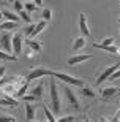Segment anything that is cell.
Here are the masks:
<instances>
[{
  "instance_id": "obj_35",
  "label": "cell",
  "mask_w": 120,
  "mask_h": 122,
  "mask_svg": "<svg viewBox=\"0 0 120 122\" xmlns=\"http://www.w3.org/2000/svg\"><path fill=\"white\" fill-rule=\"evenodd\" d=\"M112 121H114V122H119L120 121V109L115 113V116H114V119H112Z\"/></svg>"
},
{
  "instance_id": "obj_21",
  "label": "cell",
  "mask_w": 120,
  "mask_h": 122,
  "mask_svg": "<svg viewBox=\"0 0 120 122\" xmlns=\"http://www.w3.org/2000/svg\"><path fill=\"white\" fill-rule=\"evenodd\" d=\"M81 94L84 95V97H89V98H95V97H96V94H95L90 87H84V86L81 87Z\"/></svg>"
},
{
  "instance_id": "obj_6",
  "label": "cell",
  "mask_w": 120,
  "mask_h": 122,
  "mask_svg": "<svg viewBox=\"0 0 120 122\" xmlns=\"http://www.w3.org/2000/svg\"><path fill=\"white\" fill-rule=\"evenodd\" d=\"M11 38H13V35H11L10 32H3V35H2V38H0V46H2L6 52H13V43H11Z\"/></svg>"
},
{
  "instance_id": "obj_33",
  "label": "cell",
  "mask_w": 120,
  "mask_h": 122,
  "mask_svg": "<svg viewBox=\"0 0 120 122\" xmlns=\"http://www.w3.org/2000/svg\"><path fill=\"white\" fill-rule=\"evenodd\" d=\"M14 121H16L14 116H2L0 117V122H14Z\"/></svg>"
},
{
  "instance_id": "obj_26",
  "label": "cell",
  "mask_w": 120,
  "mask_h": 122,
  "mask_svg": "<svg viewBox=\"0 0 120 122\" xmlns=\"http://www.w3.org/2000/svg\"><path fill=\"white\" fill-rule=\"evenodd\" d=\"M19 16H21V18H22V19L25 21L27 24H30V22H32L30 13H29V11H25V10H22V11H19Z\"/></svg>"
},
{
  "instance_id": "obj_14",
  "label": "cell",
  "mask_w": 120,
  "mask_h": 122,
  "mask_svg": "<svg viewBox=\"0 0 120 122\" xmlns=\"http://www.w3.org/2000/svg\"><path fill=\"white\" fill-rule=\"evenodd\" d=\"M35 114H36V109L32 105V102H25V119L27 121H33Z\"/></svg>"
},
{
  "instance_id": "obj_2",
  "label": "cell",
  "mask_w": 120,
  "mask_h": 122,
  "mask_svg": "<svg viewBox=\"0 0 120 122\" xmlns=\"http://www.w3.org/2000/svg\"><path fill=\"white\" fill-rule=\"evenodd\" d=\"M49 89H51V105H52L54 113H60V98H58V89L54 79L49 82Z\"/></svg>"
},
{
  "instance_id": "obj_23",
  "label": "cell",
  "mask_w": 120,
  "mask_h": 122,
  "mask_svg": "<svg viewBox=\"0 0 120 122\" xmlns=\"http://www.w3.org/2000/svg\"><path fill=\"white\" fill-rule=\"evenodd\" d=\"M0 60H18V56H13V54H6V51H2L0 49Z\"/></svg>"
},
{
  "instance_id": "obj_32",
  "label": "cell",
  "mask_w": 120,
  "mask_h": 122,
  "mask_svg": "<svg viewBox=\"0 0 120 122\" xmlns=\"http://www.w3.org/2000/svg\"><path fill=\"white\" fill-rule=\"evenodd\" d=\"M13 3H14V10H16L18 13H19V11H22V10H24V5H22V2H19V0H14Z\"/></svg>"
},
{
  "instance_id": "obj_36",
  "label": "cell",
  "mask_w": 120,
  "mask_h": 122,
  "mask_svg": "<svg viewBox=\"0 0 120 122\" xmlns=\"http://www.w3.org/2000/svg\"><path fill=\"white\" fill-rule=\"evenodd\" d=\"M3 75H5V67L0 65V78H3Z\"/></svg>"
},
{
  "instance_id": "obj_30",
  "label": "cell",
  "mask_w": 120,
  "mask_h": 122,
  "mask_svg": "<svg viewBox=\"0 0 120 122\" xmlns=\"http://www.w3.org/2000/svg\"><path fill=\"white\" fill-rule=\"evenodd\" d=\"M119 78H120V67L117 68V70H115L114 73H112V75H111L109 78H107V79H111V81H115V79H119Z\"/></svg>"
},
{
  "instance_id": "obj_19",
  "label": "cell",
  "mask_w": 120,
  "mask_h": 122,
  "mask_svg": "<svg viewBox=\"0 0 120 122\" xmlns=\"http://www.w3.org/2000/svg\"><path fill=\"white\" fill-rule=\"evenodd\" d=\"M13 29H18V22H14V21H6V22L0 24V30L3 32H11Z\"/></svg>"
},
{
  "instance_id": "obj_18",
  "label": "cell",
  "mask_w": 120,
  "mask_h": 122,
  "mask_svg": "<svg viewBox=\"0 0 120 122\" xmlns=\"http://www.w3.org/2000/svg\"><path fill=\"white\" fill-rule=\"evenodd\" d=\"M119 92H120L119 87H106V89H103V91H101V97H103V98H109V97L119 94Z\"/></svg>"
},
{
  "instance_id": "obj_29",
  "label": "cell",
  "mask_w": 120,
  "mask_h": 122,
  "mask_svg": "<svg viewBox=\"0 0 120 122\" xmlns=\"http://www.w3.org/2000/svg\"><path fill=\"white\" fill-rule=\"evenodd\" d=\"M114 38H112V36H107V38H104V40L101 41V43H100V45H103V46H109V45H114Z\"/></svg>"
},
{
  "instance_id": "obj_7",
  "label": "cell",
  "mask_w": 120,
  "mask_h": 122,
  "mask_svg": "<svg viewBox=\"0 0 120 122\" xmlns=\"http://www.w3.org/2000/svg\"><path fill=\"white\" fill-rule=\"evenodd\" d=\"M63 91H65V94H67V97H68V102L73 105V108L79 109V100H77V97H76L74 91H73L70 86H65V87H63Z\"/></svg>"
},
{
  "instance_id": "obj_1",
  "label": "cell",
  "mask_w": 120,
  "mask_h": 122,
  "mask_svg": "<svg viewBox=\"0 0 120 122\" xmlns=\"http://www.w3.org/2000/svg\"><path fill=\"white\" fill-rule=\"evenodd\" d=\"M52 78H57V79L67 82V84H71V86H77V87L84 86V81H82V79L74 78V76H71V75H67V73H62V71H52Z\"/></svg>"
},
{
  "instance_id": "obj_15",
  "label": "cell",
  "mask_w": 120,
  "mask_h": 122,
  "mask_svg": "<svg viewBox=\"0 0 120 122\" xmlns=\"http://www.w3.org/2000/svg\"><path fill=\"white\" fill-rule=\"evenodd\" d=\"M29 84H30V81H27L25 79V82H24V84H21V86L18 87V91L14 92V98H22L24 95L27 94V92H29Z\"/></svg>"
},
{
  "instance_id": "obj_9",
  "label": "cell",
  "mask_w": 120,
  "mask_h": 122,
  "mask_svg": "<svg viewBox=\"0 0 120 122\" xmlns=\"http://www.w3.org/2000/svg\"><path fill=\"white\" fill-rule=\"evenodd\" d=\"M93 57L92 54H77V56H73L68 59V65H77V63H82L85 60H90Z\"/></svg>"
},
{
  "instance_id": "obj_13",
  "label": "cell",
  "mask_w": 120,
  "mask_h": 122,
  "mask_svg": "<svg viewBox=\"0 0 120 122\" xmlns=\"http://www.w3.org/2000/svg\"><path fill=\"white\" fill-rule=\"evenodd\" d=\"M85 46H87V41H85V36H77V38H74V41H73V51H81L84 49Z\"/></svg>"
},
{
  "instance_id": "obj_27",
  "label": "cell",
  "mask_w": 120,
  "mask_h": 122,
  "mask_svg": "<svg viewBox=\"0 0 120 122\" xmlns=\"http://www.w3.org/2000/svg\"><path fill=\"white\" fill-rule=\"evenodd\" d=\"M36 8H38V6H36L35 3H32V2H27V3L24 5V10H25V11H29V13H33Z\"/></svg>"
},
{
  "instance_id": "obj_8",
  "label": "cell",
  "mask_w": 120,
  "mask_h": 122,
  "mask_svg": "<svg viewBox=\"0 0 120 122\" xmlns=\"http://www.w3.org/2000/svg\"><path fill=\"white\" fill-rule=\"evenodd\" d=\"M79 29H81V32H82V35H84L85 38L90 36V30H89V24H87V16H85V13L79 14Z\"/></svg>"
},
{
  "instance_id": "obj_40",
  "label": "cell",
  "mask_w": 120,
  "mask_h": 122,
  "mask_svg": "<svg viewBox=\"0 0 120 122\" xmlns=\"http://www.w3.org/2000/svg\"><path fill=\"white\" fill-rule=\"evenodd\" d=\"M10 2H14V0H10Z\"/></svg>"
},
{
  "instance_id": "obj_24",
  "label": "cell",
  "mask_w": 120,
  "mask_h": 122,
  "mask_svg": "<svg viewBox=\"0 0 120 122\" xmlns=\"http://www.w3.org/2000/svg\"><path fill=\"white\" fill-rule=\"evenodd\" d=\"M3 18H6L8 21H14V22H19V19H21L19 16H16V14L11 13V11H6V10L3 11Z\"/></svg>"
},
{
  "instance_id": "obj_16",
  "label": "cell",
  "mask_w": 120,
  "mask_h": 122,
  "mask_svg": "<svg viewBox=\"0 0 120 122\" xmlns=\"http://www.w3.org/2000/svg\"><path fill=\"white\" fill-rule=\"evenodd\" d=\"M29 92H30V94H33L36 98L40 100L41 97H43V94H44V84H43V82H40L38 86H35V87H32V89H29Z\"/></svg>"
},
{
  "instance_id": "obj_28",
  "label": "cell",
  "mask_w": 120,
  "mask_h": 122,
  "mask_svg": "<svg viewBox=\"0 0 120 122\" xmlns=\"http://www.w3.org/2000/svg\"><path fill=\"white\" fill-rule=\"evenodd\" d=\"M22 100H24V102H38V98H36L33 94H25L22 97Z\"/></svg>"
},
{
  "instance_id": "obj_5",
  "label": "cell",
  "mask_w": 120,
  "mask_h": 122,
  "mask_svg": "<svg viewBox=\"0 0 120 122\" xmlns=\"http://www.w3.org/2000/svg\"><path fill=\"white\" fill-rule=\"evenodd\" d=\"M22 41L24 36L21 33H13V38H11V43H13V52L14 56H18L22 52Z\"/></svg>"
},
{
  "instance_id": "obj_38",
  "label": "cell",
  "mask_w": 120,
  "mask_h": 122,
  "mask_svg": "<svg viewBox=\"0 0 120 122\" xmlns=\"http://www.w3.org/2000/svg\"><path fill=\"white\" fill-rule=\"evenodd\" d=\"M2 18H3V11H0V21H2Z\"/></svg>"
},
{
  "instance_id": "obj_41",
  "label": "cell",
  "mask_w": 120,
  "mask_h": 122,
  "mask_svg": "<svg viewBox=\"0 0 120 122\" xmlns=\"http://www.w3.org/2000/svg\"><path fill=\"white\" fill-rule=\"evenodd\" d=\"M25 2H30V0H25Z\"/></svg>"
},
{
  "instance_id": "obj_10",
  "label": "cell",
  "mask_w": 120,
  "mask_h": 122,
  "mask_svg": "<svg viewBox=\"0 0 120 122\" xmlns=\"http://www.w3.org/2000/svg\"><path fill=\"white\" fill-rule=\"evenodd\" d=\"M95 48H98V49H103V51H106V52H109V54L112 56H120V48L115 45H109V46H103L100 45V43H93Z\"/></svg>"
},
{
  "instance_id": "obj_39",
  "label": "cell",
  "mask_w": 120,
  "mask_h": 122,
  "mask_svg": "<svg viewBox=\"0 0 120 122\" xmlns=\"http://www.w3.org/2000/svg\"><path fill=\"white\" fill-rule=\"evenodd\" d=\"M119 24H120V18H119Z\"/></svg>"
},
{
  "instance_id": "obj_3",
  "label": "cell",
  "mask_w": 120,
  "mask_h": 122,
  "mask_svg": "<svg viewBox=\"0 0 120 122\" xmlns=\"http://www.w3.org/2000/svg\"><path fill=\"white\" fill-rule=\"evenodd\" d=\"M43 76H52V70H49V68H43V67H36L33 68L29 75H27V81H33V79H40Z\"/></svg>"
},
{
  "instance_id": "obj_25",
  "label": "cell",
  "mask_w": 120,
  "mask_h": 122,
  "mask_svg": "<svg viewBox=\"0 0 120 122\" xmlns=\"http://www.w3.org/2000/svg\"><path fill=\"white\" fill-rule=\"evenodd\" d=\"M41 18L44 19L46 22H49V21L52 19V11H51L49 8H44V10H43V14H41Z\"/></svg>"
},
{
  "instance_id": "obj_34",
  "label": "cell",
  "mask_w": 120,
  "mask_h": 122,
  "mask_svg": "<svg viewBox=\"0 0 120 122\" xmlns=\"http://www.w3.org/2000/svg\"><path fill=\"white\" fill-rule=\"evenodd\" d=\"M33 29H35V25H29V27L25 29V35H29V36H30V33L33 32Z\"/></svg>"
},
{
  "instance_id": "obj_31",
  "label": "cell",
  "mask_w": 120,
  "mask_h": 122,
  "mask_svg": "<svg viewBox=\"0 0 120 122\" xmlns=\"http://www.w3.org/2000/svg\"><path fill=\"white\" fill-rule=\"evenodd\" d=\"M57 121H60V122H71V121H74V116H73V114H68V116H63V117H58Z\"/></svg>"
},
{
  "instance_id": "obj_12",
  "label": "cell",
  "mask_w": 120,
  "mask_h": 122,
  "mask_svg": "<svg viewBox=\"0 0 120 122\" xmlns=\"http://www.w3.org/2000/svg\"><path fill=\"white\" fill-rule=\"evenodd\" d=\"M18 84H14V82H6L2 86V94L3 95H14V92L18 91Z\"/></svg>"
},
{
  "instance_id": "obj_20",
  "label": "cell",
  "mask_w": 120,
  "mask_h": 122,
  "mask_svg": "<svg viewBox=\"0 0 120 122\" xmlns=\"http://www.w3.org/2000/svg\"><path fill=\"white\" fill-rule=\"evenodd\" d=\"M25 43H27V46H29L32 51H35V52H40V51H41V43L35 41L33 38H29V40H25Z\"/></svg>"
},
{
  "instance_id": "obj_17",
  "label": "cell",
  "mask_w": 120,
  "mask_h": 122,
  "mask_svg": "<svg viewBox=\"0 0 120 122\" xmlns=\"http://www.w3.org/2000/svg\"><path fill=\"white\" fill-rule=\"evenodd\" d=\"M46 25H48V22H46L44 19H41L40 22H38V24L35 25V29H33V32L30 33V38H35V36L38 35L40 32H43V30H44V29H46Z\"/></svg>"
},
{
  "instance_id": "obj_11",
  "label": "cell",
  "mask_w": 120,
  "mask_h": 122,
  "mask_svg": "<svg viewBox=\"0 0 120 122\" xmlns=\"http://www.w3.org/2000/svg\"><path fill=\"white\" fill-rule=\"evenodd\" d=\"M18 98H14L13 95H5V98L0 100V106H8V108H16L18 106Z\"/></svg>"
},
{
  "instance_id": "obj_22",
  "label": "cell",
  "mask_w": 120,
  "mask_h": 122,
  "mask_svg": "<svg viewBox=\"0 0 120 122\" xmlns=\"http://www.w3.org/2000/svg\"><path fill=\"white\" fill-rule=\"evenodd\" d=\"M43 109H44V114H46V117H48L49 122H55V121H57V117L54 116V113L48 108V105H43Z\"/></svg>"
},
{
  "instance_id": "obj_4",
  "label": "cell",
  "mask_w": 120,
  "mask_h": 122,
  "mask_svg": "<svg viewBox=\"0 0 120 122\" xmlns=\"http://www.w3.org/2000/svg\"><path fill=\"white\" fill-rule=\"evenodd\" d=\"M119 67H120V62H119V63H115V65H112V67H107V68H104V70L101 71V75H100V76L96 78V86L103 84V82L106 81L107 78L111 76V75H112L114 71H115V70H117Z\"/></svg>"
},
{
  "instance_id": "obj_37",
  "label": "cell",
  "mask_w": 120,
  "mask_h": 122,
  "mask_svg": "<svg viewBox=\"0 0 120 122\" xmlns=\"http://www.w3.org/2000/svg\"><path fill=\"white\" fill-rule=\"evenodd\" d=\"M35 5L36 6H41L43 5V0H35Z\"/></svg>"
}]
</instances>
